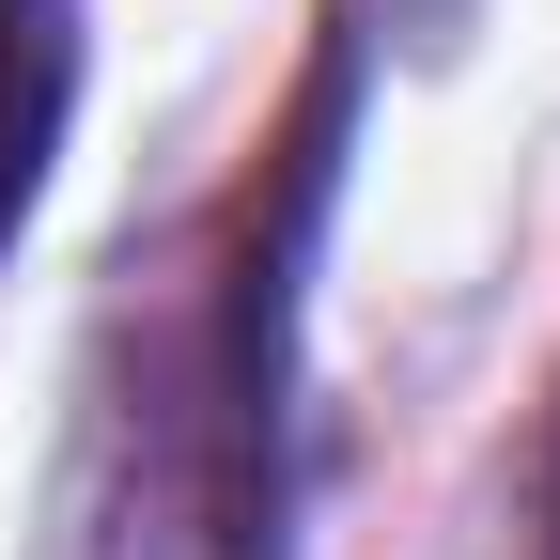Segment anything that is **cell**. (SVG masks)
Wrapping results in <instances>:
<instances>
[{
  "label": "cell",
  "instance_id": "1",
  "mask_svg": "<svg viewBox=\"0 0 560 560\" xmlns=\"http://www.w3.org/2000/svg\"><path fill=\"white\" fill-rule=\"evenodd\" d=\"M342 125H359V47H327L312 109L280 125V172L249 187V234H234V296H219V529L234 560H280V499H296V265L327 234V187H342Z\"/></svg>",
  "mask_w": 560,
  "mask_h": 560
},
{
  "label": "cell",
  "instance_id": "2",
  "mask_svg": "<svg viewBox=\"0 0 560 560\" xmlns=\"http://www.w3.org/2000/svg\"><path fill=\"white\" fill-rule=\"evenodd\" d=\"M62 125H79V0H0V249L62 172Z\"/></svg>",
  "mask_w": 560,
  "mask_h": 560
},
{
  "label": "cell",
  "instance_id": "3",
  "mask_svg": "<svg viewBox=\"0 0 560 560\" xmlns=\"http://www.w3.org/2000/svg\"><path fill=\"white\" fill-rule=\"evenodd\" d=\"M545 560H560V452H545Z\"/></svg>",
  "mask_w": 560,
  "mask_h": 560
}]
</instances>
